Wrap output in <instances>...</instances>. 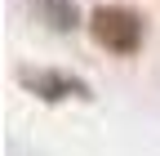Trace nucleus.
I'll list each match as a JSON object with an SVG mask.
<instances>
[{"mask_svg": "<svg viewBox=\"0 0 160 156\" xmlns=\"http://www.w3.org/2000/svg\"><path fill=\"white\" fill-rule=\"evenodd\" d=\"M85 31H89V40L102 54H111V58H133V54H142V45H147V18H142V9L120 5V0L93 5Z\"/></svg>", "mask_w": 160, "mask_h": 156, "instance_id": "obj_1", "label": "nucleus"}, {"mask_svg": "<svg viewBox=\"0 0 160 156\" xmlns=\"http://www.w3.org/2000/svg\"><path fill=\"white\" fill-rule=\"evenodd\" d=\"M18 85L40 103H93V85L62 67H18Z\"/></svg>", "mask_w": 160, "mask_h": 156, "instance_id": "obj_2", "label": "nucleus"}, {"mask_svg": "<svg viewBox=\"0 0 160 156\" xmlns=\"http://www.w3.org/2000/svg\"><path fill=\"white\" fill-rule=\"evenodd\" d=\"M31 13H36V23H45L53 36H76L80 27L89 23V13H80L76 0H27Z\"/></svg>", "mask_w": 160, "mask_h": 156, "instance_id": "obj_3", "label": "nucleus"}]
</instances>
